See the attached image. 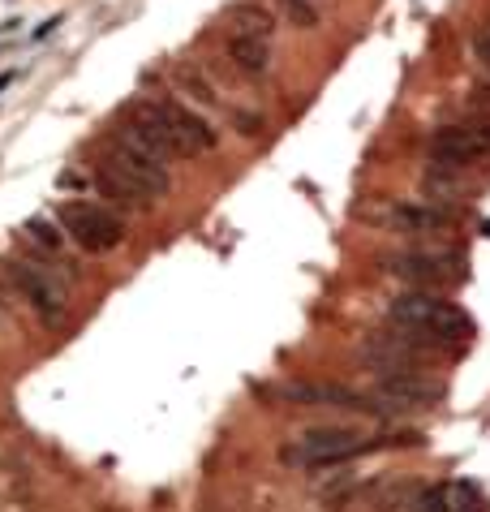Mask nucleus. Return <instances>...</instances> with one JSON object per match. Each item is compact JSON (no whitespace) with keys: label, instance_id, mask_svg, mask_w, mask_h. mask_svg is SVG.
I'll list each match as a JSON object with an SVG mask.
<instances>
[{"label":"nucleus","instance_id":"0eeeda50","mask_svg":"<svg viewBox=\"0 0 490 512\" xmlns=\"http://www.w3.org/2000/svg\"><path fill=\"white\" fill-rule=\"evenodd\" d=\"M490 155V121H469V125H452L430 138V160L448 164V168H465L473 160Z\"/></svg>","mask_w":490,"mask_h":512},{"label":"nucleus","instance_id":"f3484780","mask_svg":"<svg viewBox=\"0 0 490 512\" xmlns=\"http://www.w3.org/2000/svg\"><path fill=\"white\" fill-rule=\"evenodd\" d=\"M413 512H452V487H426L413 500Z\"/></svg>","mask_w":490,"mask_h":512},{"label":"nucleus","instance_id":"dca6fc26","mask_svg":"<svg viewBox=\"0 0 490 512\" xmlns=\"http://www.w3.org/2000/svg\"><path fill=\"white\" fill-rule=\"evenodd\" d=\"M284 13H288V22L301 26V31H314L319 26V5L314 0H280Z\"/></svg>","mask_w":490,"mask_h":512},{"label":"nucleus","instance_id":"39448f33","mask_svg":"<svg viewBox=\"0 0 490 512\" xmlns=\"http://www.w3.org/2000/svg\"><path fill=\"white\" fill-rule=\"evenodd\" d=\"M370 448H374V439L349 431V426H314V431H301V465H310V469L353 461L357 452H370Z\"/></svg>","mask_w":490,"mask_h":512},{"label":"nucleus","instance_id":"f257e3e1","mask_svg":"<svg viewBox=\"0 0 490 512\" xmlns=\"http://www.w3.org/2000/svg\"><path fill=\"white\" fill-rule=\"evenodd\" d=\"M387 319H392L422 353L426 349H460L465 340H473V332H478L473 319L456 302H448V297H439V293H426V289L392 297Z\"/></svg>","mask_w":490,"mask_h":512},{"label":"nucleus","instance_id":"1a4fd4ad","mask_svg":"<svg viewBox=\"0 0 490 512\" xmlns=\"http://www.w3.org/2000/svg\"><path fill=\"white\" fill-rule=\"evenodd\" d=\"M164 108H168L172 130H177V138L185 142V151H190V155H198V151H215V147H220V134H215V125L203 117V112L185 108V104H177V99H164Z\"/></svg>","mask_w":490,"mask_h":512},{"label":"nucleus","instance_id":"9b49d317","mask_svg":"<svg viewBox=\"0 0 490 512\" xmlns=\"http://www.w3.org/2000/svg\"><path fill=\"white\" fill-rule=\"evenodd\" d=\"M456 216V207H435V203H426V207H396L392 211V229L396 233H430V229H443Z\"/></svg>","mask_w":490,"mask_h":512},{"label":"nucleus","instance_id":"423d86ee","mask_svg":"<svg viewBox=\"0 0 490 512\" xmlns=\"http://www.w3.org/2000/svg\"><path fill=\"white\" fill-rule=\"evenodd\" d=\"M392 272L413 284V289H426V293H439V289H452V284H465V263L460 254H400L392 259Z\"/></svg>","mask_w":490,"mask_h":512},{"label":"nucleus","instance_id":"20e7f679","mask_svg":"<svg viewBox=\"0 0 490 512\" xmlns=\"http://www.w3.org/2000/svg\"><path fill=\"white\" fill-rule=\"evenodd\" d=\"M9 280L26 302L39 310L43 323H61L65 319V284L56 280L43 263H31V259H13L9 263Z\"/></svg>","mask_w":490,"mask_h":512},{"label":"nucleus","instance_id":"aec40b11","mask_svg":"<svg viewBox=\"0 0 490 512\" xmlns=\"http://www.w3.org/2000/svg\"><path fill=\"white\" fill-rule=\"evenodd\" d=\"M237 125H241V134H258V117H245V112H241Z\"/></svg>","mask_w":490,"mask_h":512},{"label":"nucleus","instance_id":"a211bd4d","mask_svg":"<svg viewBox=\"0 0 490 512\" xmlns=\"http://www.w3.org/2000/svg\"><path fill=\"white\" fill-rule=\"evenodd\" d=\"M56 186H61V190H86V186H91V173H78V168H69V173H61Z\"/></svg>","mask_w":490,"mask_h":512},{"label":"nucleus","instance_id":"2eb2a0df","mask_svg":"<svg viewBox=\"0 0 490 512\" xmlns=\"http://www.w3.org/2000/svg\"><path fill=\"white\" fill-rule=\"evenodd\" d=\"M177 82H181V91L185 95H190V99H198V104H215V91H211V82L203 78V74H198V69L194 65H181L177 69Z\"/></svg>","mask_w":490,"mask_h":512},{"label":"nucleus","instance_id":"f03ea898","mask_svg":"<svg viewBox=\"0 0 490 512\" xmlns=\"http://www.w3.org/2000/svg\"><path fill=\"white\" fill-rule=\"evenodd\" d=\"M104 173H112L121 181V186H129L134 194H142L147 203H155V198H164L172 190V177H168V164L160 160V155L142 151V147H129V142H121L117 134H112L108 151H104Z\"/></svg>","mask_w":490,"mask_h":512},{"label":"nucleus","instance_id":"7ed1b4c3","mask_svg":"<svg viewBox=\"0 0 490 512\" xmlns=\"http://www.w3.org/2000/svg\"><path fill=\"white\" fill-rule=\"evenodd\" d=\"M56 224H61L65 237L78 241L86 254H108L125 241V224L95 203H61L56 207Z\"/></svg>","mask_w":490,"mask_h":512},{"label":"nucleus","instance_id":"4be33fe9","mask_svg":"<svg viewBox=\"0 0 490 512\" xmlns=\"http://www.w3.org/2000/svg\"><path fill=\"white\" fill-rule=\"evenodd\" d=\"M482 233H486V237H490V220H486V224H482Z\"/></svg>","mask_w":490,"mask_h":512},{"label":"nucleus","instance_id":"4468645a","mask_svg":"<svg viewBox=\"0 0 490 512\" xmlns=\"http://www.w3.org/2000/svg\"><path fill=\"white\" fill-rule=\"evenodd\" d=\"M22 233H26V241H35L43 254H56V259H61V250H65V229H56V220L35 216V220L22 224Z\"/></svg>","mask_w":490,"mask_h":512},{"label":"nucleus","instance_id":"6e6552de","mask_svg":"<svg viewBox=\"0 0 490 512\" xmlns=\"http://www.w3.org/2000/svg\"><path fill=\"white\" fill-rule=\"evenodd\" d=\"M284 396L293 405H336L353 409V414H387V405H374L366 396L340 388V383H284Z\"/></svg>","mask_w":490,"mask_h":512},{"label":"nucleus","instance_id":"f8f14e48","mask_svg":"<svg viewBox=\"0 0 490 512\" xmlns=\"http://www.w3.org/2000/svg\"><path fill=\"white\" fill-rule=\"evenodd\" d=\"M228 56H233V65L241 69L245 78H263L271 69V39H241V35H233Z\"/></svg>","mask_w":490,"mask_h":512},{"label":"nucleus","instance_id":"6ab92c4d","mask_svg":"<svg viewBox=\"0 0 490 512\" xmlns=\"http://www.w3.org/2000/svg\"><path fill=\"white\" fill-rule=\"evenodd\" d=\"M478 56H482V61L490 65V26H486V31L478 35Z\"/></svg>","mask_w":490,"mask_h":512},{"label":"nucleus","instance_id":"ddd939ff","mask_svg":"<svg viewBox=\"0 0 490 512\" xmlns=\"http://www.w3.org/2000/svg\"><path fill=\"white\" fill-rule=\"evenodd\" d=\"M233 35L241 39H271L276 35V13L263 5H237L233 9Z\"/></svg>","mask_w":490,"mask_h":512},{"label":"nucleus","instance_id":"9d476101","mask_svg":"<svg viewBox=\"0 0 490 512\" xmlns=\"http://www.w3.org/2000/svg\"><path fill=\"white\" fill-rule=\"evenodd\" d=\"M379 396L405 409H435L439 405V388L426 379H417L413 371H396V375H379Z\"/></svg>","mask_w":490,"mask_h":512},{"label":"nucleus","instance_id":"412c9836","mask_svg":"<svg viewBox=\"0 0 490 512\" xmlns=\"http://www.w3.org/2000/svg\"><path fill=\"white\" fill-rule=\"evenodd\" d=\"M13 78H18V74H0V91H5V87H9V82H13Z\"/></svg>","mask_w":490,"mask_h":512}]
</instances>
